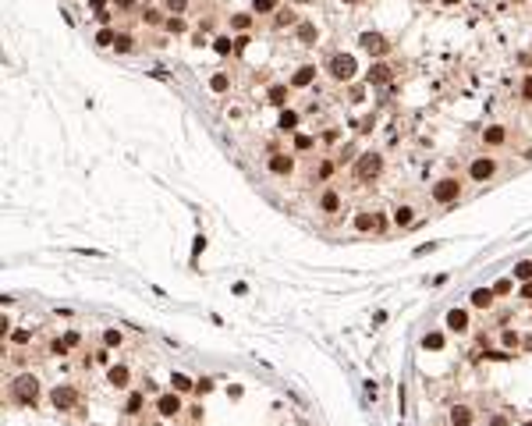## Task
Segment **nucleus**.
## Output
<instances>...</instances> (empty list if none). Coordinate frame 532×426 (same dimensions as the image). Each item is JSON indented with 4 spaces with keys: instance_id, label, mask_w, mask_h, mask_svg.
Here are the masks:
<instances>
[{
    "instance_id": "4c0bfd02",
    "label": "nucleus",
    "mask_w": 532,
    "mask_h": 426,
    "mask_svg": "<svg viewBox=\"0 0 532 426\" xmlns=\"http://www.w3.org/2000/svg\"><path fill=\"white\" fill-rule=\"evenodd\" d=\"M146 22H149V25H160V11H146Z\"/></svg>"
},
{
    "instance_id": "f8f14e48",
    "label": "nucleus",
    "mask_w": 532,
    "mask_h": 426,
    "mask_svg": "<svg viewBox=\"0 0 532 426\" xmlns=\"http://www.w3.org/2000/svg\"><path fill=\"white\" fill-rule=\"evenodd\" d=\"M319 210H323V213H337V210H341V196H337V192H323Z\"/></svg>"
},
{
    "instance_id": "6e6552de",
    "label": "nucleus",
    "mask_w": 532,
    "mask_h": 426,
    "mask_svg": "<svg viewBox=\"0 0 532 426\" xmlns=\"http://www.w3.org/2000/svg\"><path fill=\"white\" fill-rule=\"evenodd\" d=\"M270 171H273V174H291V171H295V160L288 157V153H273V157H270Z\"/></svg>"
},
{
    "instance_id": "412c9836",
    "label": "nucleus",
    "mask_w": 532,
    "mask_h": 426,
    "mask_svg": "<svg viewBox=\"0 0 532 426\" xmlns=\"http://www.w3.org/2000/svg\"><path fill=\"white\" fill-rule=\"evenodd\" d=\"M121 54H128V50H135V40H132V36L128 32H117V43H114Z\"/></svg>"
},
{
    "instance_id": "b1692460",
    "label": "nucleus",
    "mask_w": 532,
    "mask_h": 426,
    "mask_svg": "<svg viewBox=\"0 0 532 426\" xmlns=\"http://www.w3.org/2000/svg\"><path fill=\"white\" fill-rule=\"evenodd\" d=\"M142 401H146L142 394H132V398H128V405H125V412H128V415H139V408H142Z\"/></svg>"
},
{
    "instance_id": "f03ea898",
    "label": "nucleus",
    "mask_w": 532,
    "mask_h": 426,
    "mask_svg": "<svg viewBox=\"0 0 532 426\" xmlns=\"http://www.w3.org/2000/svg\"><path fill=\"white\" fill-rule=\"evenodd\" d=\"M326 71H330L337 82H348L351 75H355V57H351V54H334L330 64H326Z\"/></svg>"
},
{
    "instance_id": "9d476101",
    "label": "nucleus",
    "mask_w": 532,
    "mask_h": 426,
    "mask_svg": "<svg viewBox=\"0 0 532 426\" xmlns=\"http://www.w3.org/2000/svg\"><path fill=\"white\" fill-rule=\"evenodd\" d=\"M447 327H451V330H468V313H465V309H451V313H447Z\"/></svg>"
},
{
    "instance_id": "423d86ee",
    "label": "nucleus",
    "mask_w": 532,
    "mask_h": 426,
    "mask_svg": "<svg viewBox=\"0 0 532 426\" xmlns=\"http://www.w3.org/2000/svg\"><path fill=\"white\" fill-rule=\"evenodd\" d=\"M50 398H54V405H57L61 412H68V408L75 405V398H78V394H75V387H54V394H50Z\"/></svg>"
},
{
    "instance_id": "a18cd8bd",
    "label": "nucleus",
    "mask_w": 532,
    "mask_h": 426,
    "mask_svg": "<svg viewBox=\"0 0 532 426\" xmlns=\"http://www.w3.org/2000/svg\"><path fill=\"white\" fill-rule=\"evenodd\" d=\"M528 426H532V422H528Z\"/></svg>"
},
{
    "instance_id": "c03bdc74",
    "label": "nucleus",
    "mask_w": 532,
    "mask_h": 426,
    "mask_svg": "<svg viewBox=\"0 0 532 426\" xmlns=\"http://www.w3.org/2000/svg\"><path fill=\"white\" fill-rule=\"evenodd\" d=\"M348 4H355V0H348Z\"/></svg>"
},
{
    "instance_id": "f3484780",
    "label": "nucleus",
    "mask_w": 532,
    "mask_h": 426,
    "mask_svg": "<svg viewBox=\"0 0 532 426\" xmlns=\"http://www.w3.org/2000/svg\"><path fill=\"white\" fill-rule=\"evenodd\" d=\"M110 383H117V387H125L128 383V366H110Z\"/></svg>"
},
{
    "instance_id": "20e7f679",
    "label": "nucleus",
    "mask_w": 532,
    "mask_h": 426,
    "mask_svg": "<svg viewBox=\"0 0 532 426\" xmlns=\"http://www.w3.org/2000/svg\"><path fill=\"white\" fill-rule=\"evenodd\" d=\"M458 196H461L458 178H443V181H436V188H433V199H436V203H454Z\"/></svg>"
},
{
    "instance_id": "393cba45",
    "label": "nucleus",
    "mask_w": 532,
    "mask_h": 426,
    "mask_svg": "<svg viewBox=\"0 0 532 426\" xmlns=\"http://www.w3.org/2000/svg\"><path fill=\"white\" fill-rule=\"evenodd\" d=\"M256 15H270V11H277V0H256Z\"/></svg>"
},
{
    "instance_id": "2f4dec72",
    "label": "nucleus",
    "mask_w": 532,
    "mask_h": 426,
    "mask_svg": "<svg viewBox=\"0 0 532 426\" xmlns=\"http://www.w3.org/2000/svg\"><path fill=\"white\" fill-rule=\"evenodd\" d=\"M295 11H277V25H295Z\"/></svg>"
},
{
    "instance_id": "4be33fe9",
    "label": "nucleus",
    "mask_w": 532,
    "mask_h": 426,
    "mask_svg": "<svg viewBox=\"0 0 532 426\" xmlns=\"http://www.w3.org/2000/svg\"><path fill=\"white\" fill-rule=\"evenodd\" d=\"M514 277H518V281H532V259H525V263L514 266Z\"/></svg>"
},
{
    "instance_id": "cd10ccee",
    "label": "nucleus",
    "mask_w": 532,
    "mask_h": 426,
    "mask_svg": "<svg viewBox=\"0 0 532 426\" xmlns=\"http://www.w3.org/2000/svg\"><path fill=\"white\" fill-rule=\"evenodd\" d=\"M213 43H217V54H231V47H238V43H231V36H220Z\"/></svg>"
},
{
    "instance_id": "ea45409f",
    "label": "nucleus",
    "mask_w": 532,
    "mask_h": 426,
    "mask_svg": "<svg viewBox=\"0 0 532 426\" xmlns=\"http://www.w3.org/2000/svg\"><path fill=\"white\" fill-rule=\"evenodd\" d=\"M521 298H532V281H528V284L521 288Z\"/></svg>"
},
{
    "instance_id": "37998d69",
    "label": "nucleus",
    "mask_w": 532,
    "mask_h": 426,
    "mask_svg": "<svg viewBox=\"0 0 532 426\" xmlns=\"http://www.w3.org/2000/svg\"><path fill=\"white\" fill-rule=\"evenodd\" d=\"M443 4H458V0H443Z\"/></svg>"
},
{
    "instance_id": "0eeeda50",
    "label": "nucleus",
    "mask_w": 532,
    "mask_h": 426,
    "mask_svg": "<svg viewBox=\"0 0 532 426\" xmlns=\"http://www.w3.org/2000/svg\"><path fill=\"white\" fill-rule=\"evenodd\" d=\"M493 171H497V164L489 160V157H479V160L472 164V178H475V181H486V178H493Z\"/></svg>"
},
{
    "instance_id": "2eb2a0df",
    "label": "nucleus",
    "mask_w": 532,
    "mask_h": 426,
    "mask_svg": "<svg viewBox=\"0 0 532 426\" xmlns=\"http://www.w3.org/2000/svg\"><path fill=\"white\" fill-rule=\"evenodd\" d=\"M493 295H497L493 288H479V291H472V305H475V309H486L489 302H493Z\"/></svg>"
},
{
    "instance_id": "1a4fd4ad",
    "label": "nucleus",
    "mask_w": 532,
    "mask_h": 426,
    "mask_svg": "<svg viewBox=\"0 0 532 426\" xmlns=\"http://www.w3.org/2000/svg\"><path fill=\"white\" fill-rule=\"evenodd\" d=\"M156 408H160V415H178V412H181V398H178V394H163V398L156 401Z\"/></svg>"
},
{
    "instance_id": "a19ab883",
    "label": "nucleus",
    "mask_w": 532,
    "mask_h": 426,
    "mask_svg": "<svg viewBox=\"0 0 532 426\" xmlns=\"http://www.w3.org/2000/svg\"><path fill=\"white\" fill-rule=\"evenodd\" d=\"M135 4V0H117V8H132Z\"/></svg>"
},
{
    "instance_id": "dca6fc26",
    "label": "nucleus",
    "mask_w": 532,
    "mask_h": 426,
    "mask_svg": "<svg viewBox=\"0 0 532 426\" xmlns=\"http://www.w3.org/2000/svg\"><path fill=\"white\" fill-rule=\"evenodd\" d=\"M412 213H415L412 206H397V210H394V224H397V227H408V224H412V220H415Z\"/></svg>"
},
{
    "instance_id": "f704fd0d",
    "label": "nucleus",
    "mask_w": 532,
    "mask_h": 426,
    "mask_svg": "<svg viewBox=\"0 0 532 426\" xmlns=\"http://www.w3.org/2000/svg\"><path fill=\"white\" fill-rule=\"evenodd\" d=\"M103 341H107L110 348H114V344H121V330H107V334H103Z\"/></svg>"
},
{
    "instance_id": "58836bf2",
    "label": "nucleus",
    "mask_w": 532,
    "mask_h": 426,
    "mask_svg": "<svg viewBox=\"0 0 532 426\" xmlns=\"http://www.w3.org/2000/svg\"><path fill=\"white\" fill-rule=\"evenodd\" d=\"M521 96H525V100H532V79H525V86H521Z\"/></svg>"
},
{
    "instance_id": "e433bc0d",
    "label": "nucleus",
    "mask_w": 532,
    "mask_h": 426,
    "mask_svg": "<svg viewBox=\"0 0 532 426\" xmlns=\"http://www.w3.org/2000/svg\"><path fill=\"white\" fill-rule=\"evenodd\" d=\"M493 291H497V295H507V291H511V281H497V288H493Z\"/></svg>"
},
{
    "instance_id": "5701e85b",
    "label": "nucleus",
    "mask_w": 532,
    "mask_h": 426,
    "mask_svg": "<svg viewBox=\"0 0 532 426\" xmlns=\"http://www.w3.org/2000/svg\"><path fill=\"white\" fill-rule=\"evenodd\" d=\"M114 43H117V32H110V29H103L96 36V47H114Z\"/></svg>"
},
{
    "instance_id": "473e14b6",
    "label": "nucleus",
    "mask_w": 532,
    "mask_h": 426,
    "mask_svg": "<svg viewBox=\"0 0 532 426\" xmlns=\"http://www.w3.org/2000/svg\"><path fill=\"white\" fill-rule=\"evenodd\" d=\"M231 25L245 32V29H249V25H252V18H249V15H234V18H231Z\"/></svg>"
},
{
    "instance_id": "39448f33",
    "label": "nucleus",
    "mask_w": 532,
    "mask_h": 426,
    "mask_svg": "<svg viewBox=\"0 0 532 426\" xmlns=\"http://www.w3.org/2000/svg\"><path fill=\"white\" fill-rule=\"evenodd\" d=\"M358 43H362V50H369V54H387V50H390V43L383 40L380 32H362Z\"/></svg>"
},
{
    "instance_id": "c85d7f7f",
    "label": "nucleus",
    "mask_w": 532,
    "mask_h": 426,
    "mask_svg": "<svg viewBox=\"0 0 532 426\" xmlns=\"http://www.w3.org/2000/svg\"><path fill=\"white\" fill-rule=\"evenodd\" d=\"M163 8H167V11H174V15H181V11L188 8V0H163Z\"/></svg>"
},
{
    "instance_id": "c9c22d12",
    "label": "nucleus",
    "mask_w": 532,
    "mask_h": 426,
    "mask_svg": "<svg viewBox=\"0 0 532 426\" xmlns=\"http://www.w3.org/2000/svg\"><path fill=\"white\" fill-rule=\"evenodd\" d=\"M167 29H171V32H185V22H181V18H171Z\"/></svg>"
},
{
    "instance_id": "72a5a7b5",
    "label": "nucleus",
    "mask_w": 532,
    "mask_h": 426,
    "mask_svg": "<svg viewBox=\"0 0 532 426\" xmlns=\"http://www.w3.org/2000/svg\"><path fill=\"white\" fill-rule=\"evenodd\" d=\"M284 96H288V86H273V89H270V100H273V103H284Z\"/></svg>"
},
{
    "instance_id": "6ab92c4d",
    "label": "nucleus",
    "mask_w": 532,
    "mask_h": 426,
    "mask_svg": "<svg viewBox=\"0 0 532 426\" xmlns=\"http://www.w3.org/2000/svg\"><path fill=\"white\" fill-rule=\"evenodd\" d=\"M482 142H486V146H500V142H504V128H486V132H482Z\"/></svg>"
},
{
    "instance_id": "79ce46f5",
    "label": "nucleus",
    "mask_w": 532,
    "mask_h": 426,
    "mask_svg": "<svg viewBox=\"0 0 532 426\" xmlns=\"http://www.w3.org/2000/svg\"><path fill=\"white\" fill-rule=\"evenodd\" d=\"M525 348H528V352H532V334H528V337H525Z\"/></svg>"
},
{
    "instance_id": "4468645a",
    "label": "nucleus",
    "mask_w": 532,
    "mask_h": 426,
    "mask_svg": "<svg viewBox=\"0 0 532 426\" xmlns=\"http://www.w3.org/2000/svg\"><path fill=\"white\" fill-rule=\"evenodd\" d=\"M312 79H316V68H312V64H305V68H298V71H295L291 86H298V89H302V86H309Z\"/></svg>"
},
{
    "instance_id": "7ed1b4c3",
    "label": "nucleus",
    "mask_w": 532,
    "mask_h": 426,
    "mask_svg": "<svg viewBox=\"0 0 532 426\" xmlns=\"http://www.w3.org/2000/svg\"><path fill=\"white\" fill-rule=\"evenodd\" d=\"M15 398L22 401V405H36V398H39V380L36 376H18L15 380Z\"/></svg>"
},
{
    "instance_id": "f257e3e1",
    "label": "nucleus",
    "mask_w": 532,
    "mask_h": 426,
    "mask_svg": "<svg viewBox=\"0 0 532 426\" xmlns=\"http://www.w3.org/2000/svg\"><path fill=\"white\" fill-rule=\"evenodd\" d=\"M380 171H383V157H380V153H362L358 164H355V178H358V181L380 178Z\"/></svg>"
},
{
    "instance_id": "9b49d317",
    "label": "nucleus",
    "mask_w": 532,
    "mask_h": 426,
    "mask_svg": "<svg viewBox=\"0 0 532 426\" xmlns=\"http://www.w3.org/2000/svg\"><path fill=\"white\" fill-rule=\"evenodd\" d=\"M390 79H394V71H390L387 64L376 61V64L369 68V82H373V86H383V82H390Z\"/></svg>"
},
{
    "instance_id": "ddd939ff",
    "label": "nucleus",
    "mask_w": 532,
    "mask_h": 426,
    "mask_svg": "<svg viewBox=\"0 0 532 426\" xmlns=\"http://www.w3.org/2000/svg\"><path fill=\"white\" fill-rule=\"evenodd\" d=\"M451 426H472V408H465V405L451 408Z\"/></svg>"
},
{
    "instance_id": "a878e982",
    "label": "nucleus",
    "mask_w": 532,
    "mask_h": 426,
    "mask_svg": "<svg viewBox=\"0 0 532 426\" xmlns=\"http://www.w3.org/2000/svg\"><path fill=\"white\" fill-rule=\"evenodd\" d=\"M210 86H213V93H224V89L231 86V79H227V75H213V82H210Z\"/></svg>"
},
{
    "instance_id": "aec40b11",
    "label": "nucleus",
    "mask_w": 532,
    "mask_h": 426,
    "mask_svg": "<svg viewBox=\"0 0 532 426\" xmlns=\"http://www.w3.org/2000/svg\"><path fill=\"white\" fill-rule=\"evenodd\" d=\"M295 125H298V114H295V110H284V114H280V132H295Z\"/></svg>"
},
{
    "instance_id": "bb28decb",
    "label": "nucleus",
    "mask_w": 532,
    "mask_h": 426,
    "mask_svg": "<svg viewBox=\"0 0 532 426\" xmlns=\"http://www.w3.org/2000/svg\"><path fill=\"white\" fill-rule=\"evenodd\" d=\"M171 383H174V391H188V387H192V380H188L185 373H174V380H171Z\"/></svg>"
},
{
    "instance_id": "a211bd4d",
    "label": "nucleus",
    "mask_w": 532,
    "mask_h": 426,
    "mask_svg": "<svg viewBox=\"0 0 532 426\" xmlns=\"http://www.w3.org/2000/svg\"><path fill=\"white\" fill-rule=\"evenodd\" d=\"M298 40L309 47V43H316V25H309V22H302L298 25Z\"/></svg>"
},
{
    "instance_id": "c756f323",
    "label": "nucleus",
    "mask_w": 532,
    "mask_h": 426,
    "mask_svg": "<svg viewBox=\"0 0 532 426\" xmlns=\"http://www.w3.org/2000/svg\"><path fill=\"white\" fill-rule=\"evenodd\" d=\"M422 344H426V348H443V334H426Z\"/></svg>"
},
{
    "instance_id": "7c9ffc66",
    "label": "nucleus",
    "mask_w": 532,
    "mask_h": 426,
    "mask_svg": "<svg viewBox=\"0 0 532 426\" xmlns=\"http://www.w3.org/2000/svg\"><path fill=\"white\" fill-rule=\"evenodd\" d=\"M355 227H358V231H369V227H373V217H369V213H358V217H355Z\"/></svg>"
}]
</instances>
